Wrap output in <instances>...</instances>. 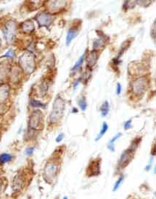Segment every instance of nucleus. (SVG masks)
Masks as SVG:
<instances>
[{
	"label": "nucleus",
	"instance_id": "22",
	"mask_svg": "<svg viewBox=\"0 0 156 199\" xmlns=\"http://www.w3.org/2000/svg\"><path fill=\"white\" fill-rule=\"evenodd\" d=\"M84 56H85V54H84L82 55L80 58H79V60H78L77 62H76V64H75V65L73 67L72 70H76L79 69V68H80L81 66L82 63H83V62H84Z\"/></svg>",
	"mask_w": 156,
	"mask_h": 199
},
{
	"label": "nucleus",
	"instance_id": "26",
	"mask_svg": "<svg viewBox=\"0 0 156 199\" xmlns=\"http://www.w3.org/2000/svg\"><path fill=\"white\" fill-rule=\"evenodd\" d=\"M33 151H34V148L33 147H30L28 148V149L25 150V154L28 156H31L33 154Z\"/></svg>",
	"mask_w": 156,
	"mask_h": 199
},
{
	"label": "nucleus",
	"instance_id": "31",
	"mask_svg": "<svg viewBox=\"0 0 156 199\" xmlns=\"http://www.w3.org/2000/svg\"><path fill=\"white\" fill-rule=\"evenodd\" d=\"M150 166H151V165H147V166H146V170H147V171H148L149 169H150Z\"/></svg>",
	"mask_w": 156,
	"mask_h": 199
},
{
	"label": "nucleus",
	"instance_id": "8",
	"mask_svg": "<svg viewBox=\"0 0 156 199\" xmlns=\"http://www.w3.org/2000/svg\"><path fill=\"white\" fill-rule=\"evenodd\" d=\"M15 33V24L13 21H10L6 25L5 30V38L9 42L13 39Z\"/></svg>",
	"mask_w": 156,
	"mask_h": 199
},
{
	"label": "nucleus",
	"instance_id": "29",
	"mask_svg": "<svg viewBox=\"0 0 156 199\" xmlns=\"http://www.w3.org/2000/svg\"><path fill=\"white\" fill-rule=\"evenodd\" d=\"M63 138H64V134H63V133L60 134V135H59L56 138V142H57V143H60V142H61V141H63Z\"/></svg>",
	"mask_w": 156,
	"mask_h": 199
},
{
	"label": "nucleus",
	"instance_id": "17",
	"mask_svg": "<svg viewBox=\"0 0 156 199\" xmlns=\"http://www.w3.org/2000/svg\"><path fill=\"white\" fill-rule=\"evenodd\" d=\"M109 109H110V105H109V103L107 101H105L103 103V104L102 105L100 108V111H101V115L103 117H105L107 116V114L109 112Z\"/></svg>",
	"mask_w": 156,
	"mask_h": 199
},
{
	"label": "nucleus",
	"instance_id": "19",
	"mask_svg": "<svg viewBox=\"0 0 156 199\" xmlns=\"http://www.w3.org/2000/svg\"><path fill=\"white\" fill-rule=\"evenodd\" d=\"M107 130H108V125H107V124L106 123V122H104L103 124V127H102V129H101L100 132H99V133L98 134L97 137L96 138V141H97L98 140L101 139V138H103V136L106 133V132L107 131Z\"/></svg>",
	"mask_w": 156,
	"mask_h": 199
},
{
	"label": "nucleus",
	"instance_id": "24",
	"mask_svg": "<svg viewBox=\"0 0 156 199\" xmlns=\"http://www.w3.org/2000/svg\"><path fill=\"white\" fill-rule=\"evenodd\" d=\"M123 176H121V177H120L119 178H118V180L116 181V182L115 183V185H114L113 187V191H115V190H117L118 189V188L120 187L121 184L122 183V182H123Z\"/></svg>",
	"mask_w": 156,
	"mask_h": 199
},
{
	"label": "nucleus",
	"instance_id": "23",
	"mask_svg": "<svg viewBox=\"0 0 156 199\" xmlns=\"http://www.w3.org/2000/svg\"><path fill=\"white\" fill-rule=\"evenodd\" d=\"M30 104H31V106L33 107H45V105H44V103H41V102H40L39 101L33 100V99H31V100L30 101Z\"/></svg>",
	"mask_w": 156,
	"mask_h": 199
},
{
	"label": "nucleus",
	"instance_id": "4",
	"mask_svg": "<svg viewBox=\"0 0 156 199\" xmlns=\"http://www.w3.org/2000/svg\"><path fill=\"white\" fill-rule=\"evenodd\" d=\"M20 64L27 73H31L34 70V60L31 54L25 53L20 58Z\"/></svg>",
	"mask_w": 156,
	"mask_h": 199
},
{
	"label": "nucleus",
	"instance_id": "35",
	"mask_svg": "<svg viewBox=\"0 0 156 199\" xmlns=\"http://www.w3.org/2000/svg\"><path fill=\"white\" fill-rule=\"evenodd\" d=\"M0 47H1V39H0Z\"/></svg>",
	"mask_w": 156,
	"mask_h": 199
},
{
	"label": "nucleus",
	"instance_id": "10",
	"mask_svg": "<svg viewBox=\"0 0 156 199\" xmlns=\"http://www.w3.org/2000/svg\"><path fill=\"white\" fill-rule=\"evenodd\" d=\"M99 33H100V34L99 35V38L95 40V41H94L93 43V49L95 51L104 47L106 41H108V38L106 37L105 35L103 34V33L100 31H99Z\"/></svg>",
	"mask_w": 156,
	"mask_h": 199
},
{
	"label": "nucleus",
	"instance_id": "5",
	"mask_svg": "<svg viewBox=\"0 0 156 199\" xmlns=\"http://www.w3.org/2000/svg\"><path fill=\"white\" fill-rule=\"evenodd\" d=\"M29 126L33 130H40L43 127V119L41 113L39 111H36L30 117Z\"/></svg>",
	"mask_w": 156,
	"mask_h": 199
},
{
	"label": "nucleus",
	"instance_id": "14",
	"mask_svg": "<svg viewBox=\"0 0 156 199\" xmlns=\"http://www.w3.org/2000/svg\"><path fill=\"white\" fill-rule=\"evenodd\" d=\"M22 28L25 33H31L35 29V27L32 21H26L23 23Z\"/></svg>",
	"mask_w": 156,
	"mask_h": 199
},
{
	"label": "nucleus",
	"instance_id": "12",
	"mask_svg": "<svg viewBox=\"0 0 156 199\" xmlns=\"http://www.w3.org/2000/svg\"><path fill=\"white\" fill-rule=\"evenodd\" d=\"M98 59V56L97 54L96 51H93L91 52V53L89 54L88 57H87V65H88V68H91L95 64V63L97 62Z\"/></svg>",
	"mask_w": 156,
	"mask_h": 199
},
{
	"label": "nucleus",
	"instance_id": "27",
	"mask_svg": "<svg viewBox=\"0 0 156 199\" xmlns=\"http://www.w3.org/2000/svg\"><path fill=\"white\" fill-rule=\"evenodd\" d=\"M121 89H122L121 85L118 83V84H117V86H116V94L117 95H120L121 92Z\"/></svg>",
	"mask_w": 156,
	"mask_h": 199
},
{
	"label": "nucleus",
	"instance_id": "11",
	"mask_svg": "<svg viewBox=\"0 0 156 199\" xmlns=\"http://www.w3.org/2000/svg\"><path fill=\"white\" fill-rule=\"evenodd\" d=\"M23 185V180L20 175H16L13 180V190L14 192H19L22 189Z\"/></svg>",
	"mask_w": 156,
	"mask_h": 199
},
{
	"label": "nucleus",
	"instance_id": "33",
	"mask_svg": "<svg viewBox=\"0 0 156 199\" xmlns=\"http://www.w3.org/2000/svg\"><path fill=\"white\" fill-rule=\"evenodd\" d=\"M63 199H68V198H67V197H64Z\"/></svg>",
	"mask_w": 156,
	"mask_h": 199
},
{
	"label": "nucleus",
	"instance_id": "18",
	"mask_svg": "<svg viewBox=\"0 0 156 199\" xmlns=\"http://www.w3.org/2000/svg\"><path fill=\"white\" fill-rule=\"evenodd\" d=\"M9 88L7 86L4 85L0 88V100H5L8 95V91Z\"/></svg>",
	"mask_w": 156,
	"mask_h": 199
},
{
	"label": "nucleus",
	"instance_id": "16",
	"mask_svg": "<svg viewBox=\"0 0 156 199\" xmlns=\"http://www.w3.org/2000/svg\"><path fill=\"white\" fill-rule=\"evenodd\" d=\"M122 135V134L121 133H118V134H116V135H115V136L113 137V138H112V139L111 140V141H109L108 145H107V148H108V149L111 151H115V147H114V143H115V141H117V140L118 139V138H120L121 136Z\"/></svg>",
	"mask_w": 156,
	"mask_h": 199
},
{
	"label": "nucleus",
	"instance_id": "30",
	"mask_svg": "<svg viewBox=\"0 0 156 199\" xmlns=\"http://www.w3.org/2000/svg\"><path fill=\"white\" fill-rule=\"evenodd\" d=\"M79 81H80V79H79V80H77V81L75 82V84L73 85V88H76V86H77L78 85H79Z\"/></svg>",
	"mask_w": 156,
	"mask_h": 199
},
{
	"label": "nucleus",
	"instance_id": "28",
	"mask_svg": "<svg viewBox=\"0 0 156 199\" xmlns=\"http://www.w3.org/2000/svg\"><path fill=\"white\" fill-rule=\"evenodd\" d=\"M13 56H14V52H13V50H12V49L8 51L5 55V56H7V57H13Z\"/></svg>",
	"mask_w": 156,
	"mask_h": 199
},
{
	"label": "nucleus",
	"instance_id": "21",
	"mask_svg": "<svg viewBox=\"0 0 156 199\" xmlns=\"http://www.w3.org/2000/svg\"><path fill=\"white\" fill-rule=\"evenodd\" d=\"M79 105L82 111H85L86 109H87V101H86V98L84 97V96H83V97H81L80 99H79Z\"/></svg>",
	"mask_w": 156,
	"mask_h": 199
},
{
	"label": "nucleus",
	"instance_id": "9",
	"mask_svg": "<svg viewBox=\"0 0 156 199\" xmlns=\"http://www.w3.org/2000/svg\"><path fill=\"white\" fill-rule=\"evenodd\" d=\"M89 176H97L100 173V163L99 160L93 161L87 169Z\"/></svg>",
	"mask_w": 156,
	"mask_h": 199
},
{
	"label": "nucleus",
	"instance_id": "25",
	"mask_svg": "<svg viewBox=\"0 0 156 199\" xmlns=\"http://www.w3.org/2000/svg\"><path fill=\"white\" fill-rule=\"evenodd\" d=\"M131 127H132V125H131V119H130L125 122L124 129L126 130H129V129L131 128Z\"/></svg>",
	"mask_w": 156,
	"mask_h": 199
},
{
	"label": "nucleus",
	"instance_id": "32",
	"mask_svg": "<svg viewBox=\"0 0 156 199\" xmlns=\"http://www.w3.org/2000/svg\"><path fill=\"white\" fill-rule=\"evenodd\" d=\"M78 111V110L76 109H75V108H73V113H76Z\"/></svg>",
	"mask_w": 156,
	"mask_h": 199
},
{
	"label": "nucleus",
	"instance_id": "13",
	"mask_svg": "<svg viewBox=\"0 0 156 199\" xmlns=\"http://www.w3.org/2000/svg\"><path fill=\"white\" fill-rule=\"evenodd\" d=\"M79 31L76 28H71L68 32L66 37V45L68 46L71 43V41L74 39L76 36H77Z\"/></svg>",
	"mask_w": 156,
	"mask_h": 199
},
{
	"label": "nucleus",
	"instance_id": "34",
	"mask_svg": "<svg viewBox=\"0 0 156 199\" xmlns=\"http://www.w3.org/2000/svg\"><path fill=\"white\" fill-rule=\"evenodd\" d=\"M0 193H1V185H0Z\"/></svg>",
	"mask_w": 156,
	"mask_h": 199
},
{
	"label": "nucleus",
	"instance_id": "1",
	"mask_svg": "<svg viewBox=\"0 0 156 199\" xmlns=\"http://www.w3.org/2000/svg\"><path fill=\"white\" fill-rule=\"evenodd\" d=\"M65 109V103L60 97L57 98L53 103V108L49 116V120L51 123L57 122L61 118Z\"/></svg>",
	"mask_w": 156,
	"mask_h": 199
},
{
	"label": "nucleus",
	"instance_id": "3",
	"mask_svg": "<svg viewBox=\"0 0 156 199\" xmlns=\"http://www.w3.org/2000/svg\"><path fill=\"white\" fill-rule=\"evenodd\" d=\"M58 172V166L53 162H49L45 165L43 172V177L48 183L54 182Z\"/></svg>",
	"mask_w": 156,
	"mask_h": 199
},
{
	"label": "nucleus",
	"instance_id": "6",
	"mask_svg": "<svg viewBox=\"0 0 156 199\" xmlns=\"http://www.w3.org/2000/svg\"><path fill=\"white\" fill-rule=\"evenodd\" d=\"M147 81L145 78H139L134 80L132 83V91L137 95L142 94L146 91Z\"/></svg>",
	"mask_w": 156,
	"mask_h": 199
},
{
	"label": "nucleus",
	"instance_id": "20",
	"mask_svg": "<svg viewBox=\"0 0 156 199\" xmlns=\"http://www.w3.org/2000/svg\"><path fill=\"white\" fill-rule=\"evenodd\" d=\"M12 159V156L9 154H2V155L0 156V162L2 164L7 163V162H10V160Z\"/></svg>",
	"mask_w": 156,
	"mask_h": 199
},
{
	"label": "nucleus",
	"instance_id": "2",
	"mask_svg": "<svg viewBox=\"0 0 156 199\" xmlns=\"http://www.w3.org/2000/svg\"><path fill=\"white\" fill-rule=\"evenodd\" d=\"M139 141L140 140H138L137 143H136V140H134V141H133L130 147L127 150L125 151L124 152L121 154L119 162H118V166H120L121 168L126 167L129 164V162H131L133 158V156H134V151L137 149L139 143L140 142Z\"/></svg>",
	"mask_w": 156,
	"mask_h": 199
},
{
	"label": "nucleus",
	"instance_id": "7",
	"mask_svg": "<svg viewBox=\"0 0 156 199\" xmlns=\"http://www.w3.org/2000/svg\"><path fill=\"white\" fill-rule=\"evenodd\" d=\"M36 20L40 26L48 27L51 25L53 21V17L52 15L45 13V12H42L36 15Z\"/></svg>",
	"mask_w": 156,
	"mask_h": 199
},
{
	"label": "nucleus",
	"instance_id": "15",
	"mask_svg": "<svg viewBox=\"0 0 156 199\" xmlns=\"http://www.w3.org/2000/svg\"><path fill=\"white\" fill-rule=\"evenodd\" d=\"M51 6H50V9L52 11H54L55 9H61L62 7L65 6V2H63V1H53V2H51Z\"/></svg>",
	"mask_w": 156,
	"mask_h": 199
}]
</instances>
